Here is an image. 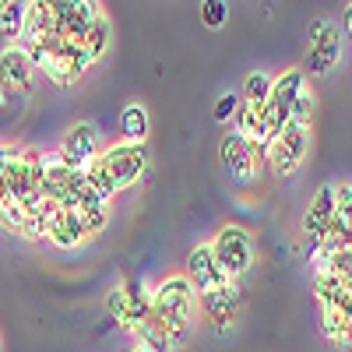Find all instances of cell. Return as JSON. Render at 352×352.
<instances>
[{"label": "cell", "mask_w": 352, "mask_h": 352, "mask_svg": "<svg viewBox=\"0 0 352 352\" xmlns=\"http://www.w3.org/2000/svg\"><path fill=\"white\" fill-rule=\"evenodd\" d=\"M194 310H197V292L184 275H169L152 289V320L166 335L169 349L187 342L190 324H194Z\"/></svg>", "instance_id": "obj_1"}, {"label": "cell", "mask_w": 352, "mask_h": 352, "mask_svg": "<svg viewBox=\"0 0 352 352\" xmlns=\"http://www.w3.org/2000/svg\"><path fill=\"white\" fill-rule=\"evenodd\" d=\"M303 92H307V74H303L300 67H292V71H285V74L275 78L272 99H268V106L261 109L264 124H268V134H272V144H275V138L289 127V109H292V102H296Z\"/></svg>", "instance_id": "obj_2"}, {"label": "cell", "mask_w": 352, "mask_h": 352, "mask_svg": "<svg viewBox=\"0 0 352 352\" xmlns=\"http://www.w3.org/2000/svg\"><path fill=\"white\" fill-rule=\"evenodd\" d=\"M102 169L109 173V180L116 184V190H127L134 187L144 173H148V148L144 144H127V141H116L113 148H106L99 155Z\"/></svg>", "instance_id": "obj_3"}, {"label": "cell", "mask_w": 352, "mask_h": 352, "mask_svg": "<svg viewBox=\"0 0 352 352\" xmlns=\"http://www.w3.org/2000/svg\"><path fill=\"white\" fill-rule=\"evenodd\" d=\"M212 254L215 261L222 264V272L236 282L240 275L250 272V264H254V240H250V232L240 229V226H226L215 232V240H212Z\"/></svg>", "instance_id": "obj_4"}, {"label": "cell", "mask_w": 352, "mask_h": 352, "mask_svg": "<svg viewBox=\"0 0 352 352\" xmlns=\"http://www.w3.org/2000/svg\"><path fill=\"white\" fill-rule=\"evenodd\" d=\"M338 50H342V36H338V28L324 18H317L310 21V53H307V60H303V74H328L335 64H338Z\"/></svg>", "instance_id": "obj_5"}, {"label": "cell", "mask_w": 352, "mask_h": 352, "mask_svg": "<svg viewBox=\"0 0 352 352\" xmlns=\"http://www.w3.org/2000/svg\"><path fill=\"white\" fill-rule=\"evenodd\" d=\"M53 18H56V32H60L67 43H81L88 36V28L102 18V11H99V4H92V0H56Z\"/></svg>", "instance_id": "obj_6"}, {"label": "cell", "mask_w": 352, "mask_h": 352, "mask_svg": "<svg viewBox=\"0 0 352 352\" xmlns=\"http://www.w3.org/2000/svg\"><path fill=\"white\" fill-rule=\"evenodd\" d=\"M307 144H310L307 127H292V124H289V127L275 138L272 152H268V166H272V173H275V176L296 173V169L303 166V159H307Z\"/></svg>", "instance_id": "obj_7"}, {"label": "cell", "mask_w": 352, "mask_h": 352, "mask_svg": "<svg viewBox=\"0 0 352 352\" xmlns=\"http://www.w3.org/2000/svg\"><path fill=\"white\" fill-rule=\"evenodd\" d=\"M184 278L194 285L197 296H204V292H212V289H222V285H232V278L222 272V264H219L215 254H212V243H201V247L190 250V257H187V275H184Z\"/></svg>", "instance_id": "obj_8"}, {"label": "cell", "mask_w": 352, "mask_h": 352, "mask_svg": "<svg viewBox=\"0 0 352 352\" xmlns=\"http://www.w3.org/2000/svg\"><path fill=\"white\" fill-rule=\"evenodd\" d=\"M197 307L215 331H229L236 314H240V289L236 285L212 289V292H204V296H197Z\"/></svg>", "instance_id": "obj_9"}, {"label": "cell", "mask_w": 352, "mask_h": 352, "mask_svg": "<svg viewBox=\"0 0 352 352\" xmlns=\"http://www.w3.org/2000/svg\"><path fill=\"white\" fill-rule=\"evenodd\" d=\"M219 159H222V169H226L229 180H236V184H250V180H254L257 155H254V148H250L240 134H226V138H222Z\"/></svg>", "instance_id": "obj_10"}, {"label": "cell", "mask_w": 352, "mask_h": 352, "mask_svg": "<svg viewBox=\"0 0 352 352\" xmlns=\"http://www.w3.org/2000/svg\"><path fill=\"white\" fill-rule=\"evenodd\" d=\"M99 131L92 124H78L67 131L64 138V148H60V159L71 166V169H88L96 159H99Z\"/></svg>", "instance_id": "obj_11"}, {"label": "cell", "mask_w": 352, "mask_h": 352, "mask_svg": "<svg viewBox=\"0 0 352 352\" xmlns=\"http://www.w3.org/2000/svg\"><path fill=\"white\" fill-rule=\"evenodd\" d=\"M331 219H335V187L324 184V187H317L314 201H310V208L303 215V232H307V240L310 243H320L328 236V229H331Z\"/></svg>", "instance_id": "obj_12"}, {"label": "cell", "mask_w": 352, "mask_h": 352, "mask_svg": "<svg viewBox=\"0 0 352 352\" xmlns=\"http://www.w3.org/2000/svg\"><path fill=\"white\" fill-rule=\"evenodd\" d=\"M32 71L36 64L28 60V53L14 43L8 50H0V85L4 88H14V92H25L32 85Z\"/></svg>", "instance_id": "obj_13"}, {"label": "cell", "mask_w": 352, "mask_h": 352, "mask_svg": "<svg viewBox=\"0 0 352 352\" xmlns=\"http://www.w3.org/2000/svg\"><path fill=\"white\" fill-rule=\"evenodd\" d=\"M148 131H152V120H148V109L144 106H127L120 113V141L144 144L148 141Z\"/></svg>", "instance_id": "obj_14"}, {"label": "cell", "mask_w": 352, "mask_h": 352, "mask_svg": "<svg viewBox=\"0 0 352 352\" xmlns=\"http://www.w3.org/2000/svg\"><path fill=\"white\" fill-rule=\"evenodd\" d=\"M25 18H28V4H25V0H0V32L11 39V46L21 39Z\"/></svg>", "instance_id": "obj_15"}, {"label": "cell", "mask_w": 352, "mask_h": 352, "mask_svg": "<svg viewBox=\"0 0 352 352\" xmlns=\"http://www.w3.org/2000/svg\"><path fill=\"white\" fill-rule=\"evenodd\" d=\"M109 32H113V28H109V18L102 14V18H99L92 28H88V36L81 39V50H85V56H88L92 64H96L99 56L109 50V43H113V36H109Z\"/></svg>", "instance_id": "obj_16"}, {"label": "cell", "mask_w": 352, "mask_h": 352, "mask_svg": "<svg viewBox=\"0 0 352 352\" xmlns=\"http://www.w3.org/2000/svg\"><path fill=\"white\" fill-rule=\"evenodd\" d=\"M272 85H275V78H268L264 71L250 74V78L243 81V102L264 109V106H268V99H272Z\"/></svg>", "instance_id": "obj_17"}, {"label": "cell", "mask_w": 352, "mask_h": 352, "mask_svg": "<svg viewBox=\"0 0 352 352\" xmlns=\"http://www.w3.org/2000/svg\"><path fill=\"white\" fill-rule=\"evenodd\" d=\"M328 272L345 285V292H352V250H349V247L328 257Z\"/></svg>", "instance_id": "obj_18"}, {"label": "cell", "mask_w": 352, "mask_h": 352, "mask_svg": "<svg viewBox=\"0 0 352 352\" xmlns=\"http://www.w3.org/2000/svg\"><path fill=\"white\" fill-rule=\"evenodd\" d=\"M88 184H92V190H96L102 201H109L113 194H120V190H116V184L109 180V173L102 169V162H99V159H96L92 166H88Z\"/></svg>", "instance_id": "obj_19"}, {"label": "cell", "mask_w": 352, "mask_h": 352, "mask_svg": "<svg viewBox=\"0 0 352 352\" xmlns=\"http://www.w3.org/2000/svg\"><path fill=\"white\" fill-rule=\"evenodd\" d=\"M78 215H81V222H85V229L92 232H102L106 229V222H109V215H106V204H85V208H74Z\"/></svg>", "instance_id": "obj_20"}, {"label": "cell", "mask_w": 352, "mask_h": 352, "mask_svg": "<svg viewBox=\"0 0 352 352\" xmlns=\"http://www.w3.org/2000/svg\"><path fill=\"white\" fill-rule=\"evenodd\" d=\"M226 18H229V4H226V0H204V4H201L204 28H222Z\"/></svg>", "instance_id": "obj_21"}, {"label": "cell", "mask_w": 352, "mask_h": 352, "mask_svg": "<svg viewBox=\"0 0 352 352\" xmlns=\"http://www.w3.org/2000/svg\"><path fill=\"white\" fill-rule=\"evenodd\" d=\"M106 310H109V317H113V320H120V328H124V320H127V314H131V296H127V285L109 292Z\"/></svg>", "instance_id": "obj_22"}, {"label": "cell", "mask_w": 352, "mask_h": 352, "mask_svg": "<svg viewBox=\"0 0 352 352\" xmlns=\"http://www.w3.org/2000/svg\"><path fill=\"white\" fill-rule=\"evenodd\" d=\"M310 116H314V96L303 92L296 102H292V109H289V124L292 127H310Z\"/></svg>", "instance_id": "obj_23"}, {"label": "cell", "mask_w": 352, "mask_h": 352, "mask_svg": "<svg viewBox=\"0 0 352 352\" xmlns=\"http://www.w3.org/2000/svg\"><path fill=\"white\" fill-rule=\"evenodd\" d=\"M240 96L236 92H226L219 102H215V120H229V116H236V109H240Z\"/></svg>", "instance_id": "obj_24"}, {"label": "cell", "mask_w": 352, "mask_h": 352, "mask_svg": "<svg viewBox=\"0 0 352 352\" xmlns=\"http://www.w3.org/2000/svg\"><path fill=\"white\" fill-rule=\"evenodd\" d=\"M331 345H335V352H352V328H345L338 335V342H331Z\"/></svg>", "instance_id": "obj_25"}, {"label": "cell", "mask_w": 352, "mask_h": 352, "mask_svg": "<svg viewBox=\"0 0 352 352\" xmlns=\"http://www.w3.org/2000/svg\"><path fill=\"white\" fill-rule=\"evenodd\" d=\"M4 204H14V201H11V194H8L4 180H0V208H4Z\"/></svg>", "instance_id": "obj_26"}, {"label": "cell", "mask_w": 352, "mask_h": 352, "mask_svg": "<svg viewBox=\"0 0 352 352\" xmlns=\"http://www.w3.org/2000/svg\"><path fill=\"white\" fill-rule=\"evenodd\" d=\"M345 36H349V39H352V4H349V8H345Z\"/></svg>", "instance_id": "obj_27"}, {"label": "cell", "mask_w": 352, "mask_h": 352, "mask_svg": "<svg viewBox=\"0 0 352 352\" xmlns=\"http://www.w3.org/2000/svg\"><path fill=\"white\" fill-rule=\"evenodd\" d=\"M131 352H152V349H144V345H138V349H131Z\"/></svg>", "instance_id": "obj_28"}]
</instances>
